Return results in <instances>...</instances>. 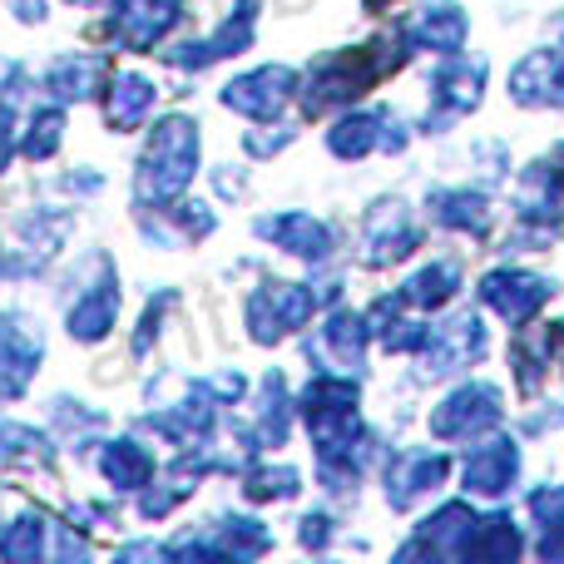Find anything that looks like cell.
Instances as JSON below:
<instances>
[{
  "mask_svg": "<svg viewBox=\"0 0 564 564\" xmlns=\"http://www.w3.org/2000/svg\"><path fill=\"white\" fill-rule=\"evenodd\" d=\"M194 154H198V134L188 119H164L154 129L144 149V164H139V184L149 198H174L178 188L194 174Z\"/></svg>",
  "mask_w": 564,
  "mask_h": 564,
  "instance_id": "obj_1",
  "label": "cell"
},
{
  "mask_svg": "<svg viewBox=\"0 0 564 564\" xmlns=\"http://www.w3.org/2000/svg\"><path fill=\"white\" fill-rule=\"evenodd\" d=\"M312 312V297L302 288H282V282H268L253 297V337L258 341H278L282 332L302 327Z\"/></svg>",
  "mask_w": 564,
  "mask_h": 564,
  "instance_id": "obj_2",
  "label": "cell"
},
{
  "mask_svg": "<svg viewBox=\"0 0 564 564\" xmlns=\"http://www.w3.org/2000/svg\"><path fill=\"white\" fill-rule=\"evenodd\" d=\"M292 89H297V75L292 69H258V75H248V79H238V85H228L224 89V99L234 109H243V115H253V119H268V115H278L282 105L292 99Z\"/></svg>",
  "mask_w": 564,
  "mask_h": 564,
  "instance_id": "obj_3",
  "label": "cell"
},
{
  "mask_svg": "<svg viewBox=\"0 0 564 564\" xmlns=\"http://www.w3.org/2000/svg\"><path fill=\"white\" fill-rule=\"evenodd\" d=\"M500 421V397L490 387H466L436 411V431L441 436H476V431L496 426Z\"/></svg>",
  "mask_w": 564,
  "mask_h": 564,
  "instance_id": "obj_4",
  "label": "cell"
},
{
  "mask_svg": "<svg viewBox=\"0 0 564 564\" xmlns=\"http://www.w3.org/2000/svg\"><path fill=\"white\" fill-rule=\"evenodd\" d=\"M480 297L500 312L506 322H525L540 302L550 297V282L545 278H530V273H490Z\"/></svg>",
  "mask_w": 564,
  "mask_h": 564,
  "instance_id": "obj_5",
  "label": "cell"
},
{
  "mask_svg": "<svg viewBox=\"0 0 564 564\" xmlns=\"http://www.w3.org/2000/svg\"><path fill=\"white\" fill-rule=\"evenodd\" d=\"M174 20H178V0H119L115 10V30L129 45H154Z\"/></svg>",
  "mask_w": 564,
  "mask_h": 564,
  "instance_id": "obj_6",
  "label": "cell"
},
{
  "mask_svg": "<svg viewBox=\"0 0 564 564\" xmlns=\"http://www.w3.org/2000/svg\"><path fill=\"white\" fill-rule=\"evenodd\" d=\"M516 470H520V451L510 446V441H490V446H480L476 456L466 460L460 480H466L470 490H480V496H500V490L516 480Z\"/></svg>",
  "mask_w": 564,
  "mask_h": 564,
  "instance_id": "obj_7",
  "label": "cell"
},
{
  "mask_svg": "<svg viewBox=\"0 0 564 564\" xmlns=\"http://www.w3.org/2000/svg\"><path fill=\"white\" fill-rule=\"evenodd\" d=\"M35 337L20 332L15 322H0V397H15L30 381V367H35Z\"/></svg>",
  "mask_w": 564,
  "mask_h": 564,
  "instance_id": "obj_8",
  "label": "cell"
},
{
  "mask_svg": "<svg viewBox=\"0 0 564 564\" xmlns=\"http://www.w3.org/2000/svg\"><path fill=\"white\" fill-rule=\"evenodd\" d=\"M411 243H416V228H411L406 208L381 204L377 214H371V263H397Z\"/></svg>",
  "mask_w": 564,
  "mask_h": 564,
  "instance_id": "obj_9",
  "label": "cell"
},
{
  "mask_svg": "<svg viewBox=\"0 0 564 564\" xmlns=\"http://www.w3.org/2000/svg\"><path fill=\"white\" fill-rule=\"evenodd\" d=\"M258 234H268V238H282L288 243V253H302V258H322L332 248V238H327V228L317 224V218H307V214H288V218H268Z\"/></svg>",
  "mask_w": 564,
  "mask_h": 564,
  "instance_id": "obj_10",
  "label": "cell"
},
{
  "mask_svg": "<svg viewBox=\"0 0 564 564\" xmlns=\"http://www.w3.org/2000/svg\"><path fill=\"white\" fill-rule=\"evenodd\" d=\"M149 105H154V85L139 75H119L115 89H109V99H105V115L115 129H134Z\"/></svg>",
  "mask_w": 564,
  "mask_h": 564,
  "instance_id": "obj_11",
  "label": "cell"
},
{
  "mask_svg": "<svg viewBox=\"0 0 564 564\" xmlns=\"http://www.w3.org/2000/svg\"><path fill=\"white\" fill-rule=\"evenodd\" d=\"M406 35H411V45L456 50V45H460V35H466V20H460L451 6H431V10H421V15L411 20Z\"/></svg>",
  "mask_w": 564,
  "mask_h": 564,
  "instance_id": "obj_12",
  "label": "cell"
},
{
  "mask_svg": "<svg viewBox=\"0 0 564 564\" xmlns=\"http://www.w3.org/2000/svg\"><path fill=\"white\" fill-rule=\"evenodd\" d=\"M446 470H451L446 456H406L397 470H391V500H397V506H406L411 496H421V490L436 486Z\"/></svg>",
  "mask_w": 564,
  "mask_h": 564,
  "instance_id": "obj_13",
  "label": "cell"
},
{
  "mask_svg": "<svg viewBox=\"0 0 564 564\" xmlns=\"http://www.w3.org/2000/svg\"><path fill=\"white\" fill-rule=\"evenodd\" d=\"M115 307H119L115 288L85 292V302H79V307L69 312V332H75L79 341H89V337H105V332H109V322H115Z\"/></svg>",
  "mask_w": 564,
  "mask_h": 564,
  "instance_id": "obj_14",
  "label": "cell"
},
{
  "mask_svg": "<svg viewBox=\"0 0 564 564\" xmlns=\"http://www.w3.org/2000/svg\"><path fill=\"white\" fill-rule=\"evenodd\" d=\"M50 85H55V95H89V89L99 85V59L95 55H65L55 59V69H50Z\"/></svg>",
  "mask_w": 564,
  "mask_h": 564,
  "instance_id": "obj_15",
  "label": "cell"
},
{
  "mask_svg": "<svg viewBox=\"0 0 564 564\" xmlns=\"http://www.w3.org/2000/svg\"><path fill=\"white\" fill-rule=\"evenodd\" d=\"M332 154H341V159H357V154H367V149H377L381 144V115H361V119H347V124H337L332 129Z\"/></svg>",
  "mask_w": 564,
  "mask_h": 564,
  "instance_id": "obj_16",
  "label": "cell"
},
{
  "mask_svg": "<svg viewBox=\"0 0 564 564\" xmlns=\"http://www.w3.org/2000/svg\"><path fill=\"white\" fill-rule=\"evenodd\" d=\"M99 470H105L115 486H144V476H149V456L139 446H129V441H115V446L99 456Z\"/></svg>",
  "mask_w": 564,
  "mask_h": 564,
  "instance_id": "obj_17",
  "label": "cell"
},
{
  "mask_svg": "<svg viewBox=\"0 0 564 564\" xmlns=\"http://www.w3.org/2000/svg\"><path fill=\"white\" fill-rule=\"evenodd\" d=\"M456 268L451 263H431L426 273H416L411 278V288H406V302H416V307H431V302H446L451 297V288H456Z\"/></svg>",
  "mask_w": 564,
  "mask_h": 564,
  "instance_id": "obj_18",
  "label": "cell"
},
{
  "mask_svg": "<svg viewBox=\"0 0 564 564\" xmlns=\"http://www.w3.org/2000/svg\"><path fill=\"white\" fill-rule=\"evenodd\" d=\"M436 214L446 218V224H456V228H486L490 224V208H486V198H470V194H446V198H436Z\"/></svg>",
  "mask_w": 564,
  "mask_h": 564,
  "instance_id": "obj_19",
  "label": "cell"
},
{
  "mask_svg": "<svg viewBox=\"0 0 564 564\" xmlns=\"http://www.w3.org/2000/svg\"><path fill=\"white\" fill-rule=\"evenodd\" d=\"M59 129H65V119H59L55 109H50V115H40V119H35V134L25 139V154H30V159H45L50 149L59 144Z\"/></svg>",
  "mask_w": 564,
  "mask_h": 564,
  "instance_id": "obj_20",
  "label": "cell"
},
{
  "mask_svg": "<svg viewBox=\"0 0 564 564\" xmlns=\"http://www.w3.org/2000/svg\"><path fill=\"white\" fill-rule=\"evenodd\" d=\"M292 486H297V476H292V470H263V476H253L248 496H253V500H278V496H292Z\"/></svg>",
  "mask_w": 564,
  "mask_h": 564,
  "instance_id": "obj_21",
  "label": "cell"
},
{
  "mask_svg": "<svg viewBox=\"0 0 564 564\" xmlns=\"http://www.w3.org/2000/svg\"><path fill=\"white\" fill-rule=\"evenodd\" d=\"M367 6H371V10H381V6H391V0H367Z\"/></svg>",
  "mask_w": 564,
  "mask_h": 564,
  "instance_id": "obj_22",
  "label": "cell"
},
{
  "mask_svg": "<svg viewBox=\"0 0 564 564\" xmlns=\"http://www.w3.org/2000/svg\"><path fill=\"white\" fill-rule=\"evenodd\" d=\"M555 337H560V341H564V327H560V332H555Z\"/></svg>",
  "mask_w": 564,
  "mask_h": 564,
  "instance_id": "obj_23",
  "label": "cell"
}]
</instances>
